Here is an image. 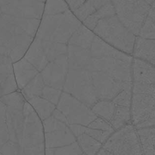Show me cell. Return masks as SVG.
<instances>
[{
	"instance_id": "6da1fadb",
	"label": "cell",
	"mask_w": 155,
	"mask_h": 155,
	"mask_svg": "<svg viewBox=\"0 0 155 155\" xmlns=\"http://www.w3.org/2000/svg\"><path fill=\"white\" fill-rule=\"evenodd\" d=\"M133 56L83 26L64 0H46L33 42L13 64L18 90L43 128L45 149L95 155L130 123Z\"/></svg>"
},
{
	"instance_id": "7a4b0ae2",
	"label": "cell",
	"mask_w": 155,
	"mask_h": 155,
	"mask_svg": "<svg viewBox=\"0 0 155 155\" xmlns=\"http://www.w3.org/2000/svg\"><path fill=\"white\" fill-rule=\"evenodd\" d=\"M130 111L136 129L155 126L154 65L133 58Z\"/></svg>"
},
{
	"instance_id": "3957f363",
	"label": "cell",
	"mask_w": 155,
	"mask_h": 155,
	"mask_svg": "<svg viewBox=\"0 0 155 155\" xmlns=\"http://www.w3.org/2000/svg\"><path fill=\"white\" fill-rule=\"evenodd\" d=\"M121 24L135 36L139 34L151 6L145 0H110Z\"/></svg>"
},
{
	"instance_id": "277c9868",
	"label": "cell",
	"mask_w": 155,
	"mask_h": 155,
	"mask_svg": "<svg viewBox=\"0 0 155 155\" xmlns=\"http://www.w3.org/2000/svg\"><path fill=\"white\" fill-rule=\"evenodd\" d=\"M132 56L133 59H139L155 65V39L136 36Z\"/></svg>"
},
{
	"instance_id": "5b68a950",
	"label": "cell",
	"mask_w": 155,
	"mask_h": 155,
	"mask_svg": "<svg viewBox=\"0 0 155 155\" xmlns=\"http://www.w3.org/2000/svg\"><path fill=\"white\" fill-rule=\"evenodd\" d=\"M110 2V0H84L71 12L81 24H83Z\"/></svg>"
},
{
	"instance_id": "8992f818",
	"label": "cell",
	"mask_w": 155,
	"mask_h": 155,
	"mask_svg": "<svg viewBox=\"0 0 155 155\" xmlns=\"http://www.w3.org/2000/svg\"><path fill=\"white\" fill-rule=\"evenodd\" d=\"M139 144L142 149L143 155H155L154 142H155V128L151 127L142 128L136 129Z\"/></svg>"
},
{
	"instance_id": "52a82bcc",
	"label": "cell",
	"mask_w": 155,
	"mask_h": 155,
	"mask_svg": "<svg viewBox=\"0 0 155 155\" xmlns=\"http://www.w3.org/2000/svg\"><path fill=\"white\" fill-rule=\"evenodd\" d=\"M155 9L154 4L151 6L148 15L137 36L147 39H155Z\"/></svg>"
},
{
	"instance_id": "ba28073f",
	"label": "cell",
	"mask_w": 155,
	"mask_h": 155,
	"mask_svg": "<svg viewBox=\"0 0 155 155\" xmlns=\"http://www.w3.org/2000/svg\"><path fill=\"white\" fill-rule=\"evenodd\" d=\"M64 1L66 2V4L68 5V8L71 10V12H73L74 10H75L79 5L83 3V2L84 0H64Z\"/></svg>"
},
{
	"instance_id": "9c48e42d",
	"label": "cell",
	"mask_w": 155,
	"mask_h": 155,
	"mask_svg": "<svg viewBox=\"0 0 155 155\" xmlns=\"http://www.w3.org/2000/svg\"><path fill=\"white\" fill-rule=\"evenodd\" d=\"M145 1H146L147 2H148V4L150 5H151L154 4V0H145Z\"/></svg>"
},
{
	"instance_id": "30bf717a",
	"label": "cell",
	"mask_w": 155,
	"mask_h": 155,
	"mask_svg": "<svg viewBox=\"0 0 155 155\" xmlns=\"http://www.w3.org/2000/svg\"><path fill=\"white\" fill-rule=\"evenodd\" d=\"M83 155H85V154H83Z\"/></svg>"
}]
</instances>
